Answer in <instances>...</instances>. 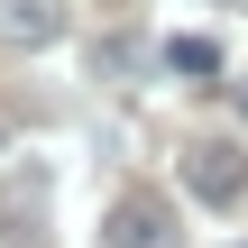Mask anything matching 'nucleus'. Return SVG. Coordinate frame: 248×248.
I'll list each match as a JSON object with an SVG mask.
<instances>
[{
	"instance_id": "423d86ee",
	"label": "nucleus",
	"mask_w": 248,
	"mask_h": 248,
	"mask_svg": "<svg viewBox=\"0 0 248 248\" xmlns=\"http://www.w3.org/2000/svg\"><path fill=\"white\" fill-rule=\"evenodd\" d=\"M230 101H239V120H248V74H239V83H230Z\"/></svg>"
},
{
	"instance_id": "7ed1b4c3",
	"label": "nucleus",
	"mask_w": 248,
	"mask_h": 248,
	"mask_svg": "<svg viewBox=\"0 0 248 248\" xmlns=\"http://www.w3.org/2000/svg\"><path fill=\"white\" fill-rule=\"evenodd\" d=\"M37 221H46V175L28 166V175L0 184V230H9V239H37Z\"/></svg>"
},
{
	"instance_id": "f257e3e1",
	"label": "nucleus",
	"mask_w": 248,
	"mask_h": 248,
	"mask_svg": "<svg viewBox=\"0 0 248 248\" xmlns=\"http://www.w3.org/2000/svg\"><path fill=\"white\" fill-rule=\"evenodd\" d=\"M184 193L212 202V212H230V202L248 193V156L230 147V138H193V147H184Z\"/></svg>"
},
{
	"instance_id": "39448f33",
	"label": "nucleus",
	"mask_w": 248,
	"mask_h": 248,
	"mask_svg": "<svg viewBox=\"0 0 248 248\" xmlns=\"http://www.w3.org/2000/svg\"><path fill=\"white\" fill-rule=\"evenodd\" d=\"M166 64H175V74H221V46H212V37H175Z\"/></svg>"
},
{
	"instance_id": "f03ea898",
	"label": "nucleus",
	"mask_w": 248,
	"mask_h": 248,
	"mask_svg": "<svg viewBox=\"0 0 248 248\" xmlns=\"http://www.w3.org/2000/svg\"><path fill=\"white\" fill-rule=\"evenodd\" d=\"M101 248H175L166 193H120V202L101 212Z\"/></svg>"
},
{
	"instance_id": "0eeeda50",
	"label": "nucleus",
	"mask_w": 248,
	"mask_h": 248,
	"mask_svg": "<svg viewBox=\"0 0 248 248\" xmlns=\"http://www.w3.org/2000/svg\"><path fill=\"white\" fill-rule=\"evenodd\" d=\"M239 9H248V0H239Z\"/></svg>"
},
{
	"instance_id": "20e7f679",
	"label": "nucleus",
	"mask_w": 248,
	"mask_h": 248,
	"mask_svg": "<svg viewBox=\"0 0 248 248\" xmlns=\"http://www.w3.org/2000/svg\"><path fill=\"white\" fill-rule=\"evenodd\" d=\"M0 28H9L18 46H55V28H64V9H55V0H9V9H0Z\"/></svg>"
}]
</instances>
